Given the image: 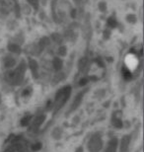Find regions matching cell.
Segmentation results:
<instances>
[{
    "mask_svg": "<svg viewBox=\"0 0 144 152\" xmlns=\"http://www.w3.org/2000/svg\"><path fill=\"white\" fill-rule=\"evenodd\" d=\"M125 63H126L127 67L129 69H134L137 66V58L133 54H129V56H126V59H125Z\"/></svg>",
    "mask_w": 144,
    "mask_h": 152,
    "instance_id": "1",
    "label": "cell"
}]
</instances>
